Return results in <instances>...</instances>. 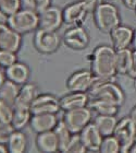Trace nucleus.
I'll return each mask as SVG.
<instances>
[{"label":"nucleus","instance_id":"4","mask_svg":"<svg viewBox=\"0 0 136 153\" xmlns=\"http://www.w3.org/2000/svg\"><path fill=\"white\" fill-rule=\"evenodd\" d=\"M6 23L15 32L20 34H26L38 29V13L32 10L21 8L18 12L8 16Z\"/></svg>","mask_w":136,"mask_h":153},{"label":"nucleus","instance_id":"29","mask_svg":"<svg viewBox=\"0 0 136 153\" xmlns=\"http://www.w3.org/2000/svg\"><path fill=\"white\" fill-rule=\"evenodd\" d=\"M102 153H118L121 152V144L117 138L114 137V134L104 137L100 151Z\"/></svg>","mask_w":136,"mask_h":153},{"label":"nucleus","instance_id":"42","mask_svg":"<svg viewBox=\"0 0 136 153\" xmlns=\"http://www.w3.org/2000/svg\"><path fill=\"white\" fill-rule=\"evenodd\" d=\"M132 44H133V47L135 48L136 49V30L135 31H134V36H133V43H132Z\"/></svg>","mask_w":136,"mask_h":153},{"label":"nucleus","instance_id":"16","mask_svg":"<svg viewBox=\"0 0 136 153\" xmlns=\"http://www.w3.org/2000/svg\"><path fill=\"white\" fill-rule=\"evenodd\" d=\"M57 114H35L32 115L29 126L35 134L54 130L58 124Z\"/></svg>","mask_w":136,"mask_h":153},{"label":"nucleus","instance_id":"11","mask_svg":"<svg viewBox=\"0 0 136 153\" xmlns=\"http://www.w3.org/2000/svg\"><path fill=\"white\" fill-rule=\"evenodd\" d=\"M88 9L83 0L68 4L62 9L63 23L71 26L82 25L88 16Z\"/></svg>","mask_w":136,"mask_h":153},{"label":"nucleus","instance_id":"35","mask_svg":"<svg viewBox=\"0 0 136 153\" xmlns=\"http://www.w3.org/2000/svg\"><path fill=\"white\" fill-rule=\"evenodd\" d=\"M83 1L85 2L86 7H87V9H88V12L94 13L95 10L97 9L101 3H104V0H83Z\"/></svg>","mask_w":136,"mask_h":153},{"label":"nucleus","instance_id":"25","mask_svg":"<svg viewBox=\"0 0 136 153\" xmlns=\"http://www.w3.org/2000/svg\"><path fill=\"white\" fill-rule=\"evenodd\" d=\"M20 88L21 86L19 84L7 79L0 88V99L6 101L7 103H9L10 105L14 107V103H15L16 96L19 94Z\"/></svg>","mask_w":136,"mask_h":153},{"label":"nucleus","instance_id":"13","mask_svg":"<svg viewBox=\"0 0 136 153\" xmlns=\"http://www.w3.org/2000/svg\"><path fill=\"white\" fill-rule=\"evenodd\" d=\"M22 34L15 32L7 23L0 22V49L18 53L22 45Z\"/></svg>","mask_w":136,"mask_h":153},{"label":"nucleus","instance_id":"2","mask_svg":"<svg viewBox=\"0 0 136 153\" xmlns=\"http://www.w3.org/2000/svg\"><path fill=\"white\" fill-rule=\"evenodd\" d=\"M89 97L101 100L117 106H122L125 101L123 90L113 82V79H102L96 76V80L88 92Z\"/></svg>","mask_w":136,"mask_h":153},{"label":"nucleus","instance_id":"20","mask_svg":"<svg viewBox=\"0 0 136 153\" xmlns=\"http://www.w3.org/2000/svg\"><path fill=\"white\" fill-rule=\"evenodd\" d=\"M37 86L34 83L26 82L25 84L21 85L19 94L16 96L14 107H23V108H29L33 101L36 99L37 94Z\"/></svg>","mask_w":136,"mask_h":153},{"label":"nucleus","instance_id":"44","mask_svg":"<svg viewBox=\"0 0 136 153\" xmlns=\"http://www.w3.org/2000/svg\"><path fill=\"white\" fill-rule=\"evenodd\" d=\"M110 1H111V0H110Z\"/></svg>","mask_w":136,"mask_h":153},{"label":"nucleus","instance_id":"39","mask_svg":"<svg viewBox=\"0 0 136 153\" xmlns=\"http://www.w3.org/2000/svg\"><path fill=\"white\" fill-rule=\"evenodd\" d=\"M130 117L132 118V120H133L136 125V106L132 109V112H131V114H130Z\"/></svg>","mask_w":136,"mask_h":153},{"label":"nucleus","instance_id":"37","mask_svg":"<svg viewBox=\"0 0 136 153\" xmlns=\"http://www.w3.org/2000/svg\"><path fill=\"white\" fill-rule=\"evenodd\" d=\"M124 4L130 9H136V0H123Z\"/></svg>","mask_w":136,"mask_h":153},{"label":"nucleus","instance_id":"17","mask_svg":"<svg viewBox=\"0 0 136 153\" xmlns=\"http://www.w3.org/2000/svg\"><path fill=\"white\" fill-rule=\"evenodd\" d=\"M4 74H6V78L8 80L19 84V85H23L29 81L31 70L26 64L21 62V61H15L10 67L4 69Z\"/></svg>","mask_w":136,"mask_h":153},{"label":"nucleus","instance_id":"14","mask_svg":"<svg viewBox=\"0 0 136 153\" xmlns=\"http://www.w3.org/2000/svg\"><path fill=\"white\" fill-rule=\"evenodd\" d=\"M86 149L89 152H99L101 147L104 136L100 134L94 123H89L79 134Z\"/></svg>","mask_w":136,"mask_h":153},{"label":"nucleus","instance_id":"8","mask_svg":"<svg viewBox=\"0 0 136 153\" xmlns=\"http://www.w3.org/2000/svg\"><path fill=\"white\" fill-rule=\"evenodd\" d=\"M89 35L82 25L71 26L64 32L62 42L67 47L74 51H83L89 45Z\"/></svg>","mask_w":136,"mask_h":153},{"label":"nucleus","instance_id":"3","mask_svg":"<svg viewBox=\"0 0 136 153\" xmlns=\"http://www.w3.org/2000/svg\"><path fill=\"white\" fill-rule=\"evenodd\" d=\"M93 14L95 25L102 33H111L115 27L121 25L119 10L112 3H101Z\"/></svg>","mask_w":136,"mask_h":153},{"label":"nucleus","instance_id":"15","mask_svg":"<svg viewBox=\"0 0 136 153\" xmlns=\"http://www.w3.org/2000/svg\"><path fill=\"white\" fill-rule=\"evenodd\" d=\"M60 100V108L63 112L72 111V109L79 108L88 106L89 103V94L87 92H72L63 95Z\"/></svg>","mask_w":136,"mask_h":153},{"label":"nucleus","instance_id":"33","mask_svg":"<svg viewBox=\"0 0 136 153\" xmlns=\"http://www.w3.org/2000/svg\"><path fill=\"white\" fill-rule=\"evenodd\" d=\"M15 61H18L16 53L4 51V49H0V68L7 69L11 65L14 64Z\"/></svg>","mask_w":136,"mask_h":153},{"label":"nucleus","instance_id":"19","mask_svg":"<svg viewBox=\"0 0 136 153\" xmlns=\"http://www.w3.org/2000/svg\"><path fill=\"white\" fill-rule=\"evenodd\" d=\"M35 143H36L38 151L40 152L52 153L59 151V143H58L57 136L54 130L37 134Z\"/></svg>","mask_w":136,"mask_h":153},{"label":"nucleus","instance_id":"32","mask_svg":"<svg viewBox=\"0 0 136 153\" xmlns=\"http://www.w3.org/2000/svg\"><path fill=\"white\" fill-rule=\"evenodd\" d=\"M14 107L9 103L0 99V121L2 123H11L12 120Z\"/></svg>","mask_w":136,"mask_h":153},{"label":"nucleus","instance_id":"43","mask_svg":"<svg viewBox=\"0 0 136 153\" xmlns=\"http://www.w3.org/2000/svg\"><path fill=\"white\" fill-rule=\"evenodd\" d=\"M134 86H135V90H136V78H135V82H134Z\"/></svg>","mask_w":136,"mask_h":153},{"label":"nucleus","instance_id":"27","mask_svg":"<svg viewBox=\"0 0 136 153\" xmlns=\"http://www.w3.org/2000/svg\"><path fill=\"white\" fill-rule=\"evenodd\" d=\"M88 106L92 108V111L96 112L98 115H111V116H115L119 112V106L111 104L106 101L101 100H89Z\"/></svg>","mask_w":136,"mask_h":153},{"label":"nucleus","instance_id":"30","mask_svg":"<svg viewBox=\"0 0 136 153\" xmlns=\"http://www.w3.org/2000/svg\"><path fill=\"white\" fill-rule=\"evenodd\" d=\"M21 4L24 9L39 13L51 6V0H21Z\"/></svg>","mask_w":136,"mask_h":153},{"label":"nucleus","instance_id":"12","mask_svg":"<svg viewBox=\"0 0 136 153\" xmlns=\"http://www.w3.org/2000/svg\"><path fill=\"white\" fill-rule=\"evenodd\" d=\"M38 19H39L38 29L57 31L63 24L62 10L54 6L48 7L47 9L38 13Z\"/></svg>","mask_w":136,"mask_h":153},{"label":"nucleus","instance_id":"21","mask_svg":"<svg viewBox=\"0 0 136 153\" xmlns=\"http://www.w3.org/2000/svg\"><path fill=\"white\" fill-rule=\"evenodd\" d=\"M8 152L23 153L27 148V137L22 130H14L6 143Z\"/></svg>","mask_w":136,"mask_h":153},{"label":"nucleus","instance_id":"6","mask_svg":"<svg viewBox=\"0 0 136 153\" xmlns=\"http://www.w3.org/2000/svg\"><path fill=\"white\" fill-rule=\"evenodd\" d=\"M92 118V108L89 106H85L64 112L62 120L72 134H81V131L90 123Z\"/></svg>","mask_w":136,"mask_h":153},{"label":"nucleus","instance_id":"36","mask_svg":"<svg viewBox=\"0 0 136 153\" xmlns=\"http://www.w3.org/2000/svg\"><path fill=\"white\" fill-rule=\"evenodd\" d=\"M127 74L132 78L135 79L136 78V49L133 51V56H132V62H131L130 70L127 72Z\"/></svg>","mask_w":136,"mask_h":153},{"label":"nucleus","instance_id":"26","mask_svg":"<svg viewBox=\"0 0 136 153\" xmlns=\"http://www.w3.org/2000/svg\"><path fill=\"white\" fill-rule=\"evenodd\" d=\"M54 131L56 136H57L58 143H59V151L60 152H65L73 134L70 131V129L67 127V125L64 124V121L62 119L58 121Z\"/></svg>","mask_w":136,"mask_h":153},{"label":"nucleus","instance_id":"28","mask_svg":"<svg viewBox=\"0 0 136 153\" xmlns=\"http://www.w3.org/2000/svg\"><path fill=\"white\" fill-rule=\"evenodd\" d=\"M21 8V0H0V13L6 16V19L18 12Z\"/></svg>","mask_w":136,"mask_h":153},{"label":"nucleus","instance_id":"9","mask_svg":"<svg viewBox=\"0 0 136 153\" xmlns=\"http://www.w3.org/2000/svg\"><path fill=\"white\" fill-rule=\"evenodd\" d=\"M32 115L58 114L60 111V100L50 93H44L36 96L29 107Z\"/></svg>","mask_w":136,"mask_h":153},{"label":"nucleus","instance_id":"18","mask_svg":"<svg viewBox=\"0 0 136 153\" xmlns=\"http://www.w3.org/2000/svg\"><path fill=\"white\" fill-rule=\"evenodd\" d=\"M110 36L112 46L115 51H119V49L129 48V46L133 43L134 32L133 30L127 26L119 25L110 33Z\"/></svg>","mask_w":136,"mask_h":153},{"label":"nucleus","instance_id":"7","mask_svg":"<svg viewBox=\"0 0 136 153\" xmlns=\"http://www.w3.org/2000/svg\"><path fill=\"white\" fill-rule=\"evenodd\" d=\"M121 144V152H129L131 144L136 138V125L131 117H124L118 123L113 132Z\"/></svg>","mask_w":136,"mask_h":153},{"label":"nucleus","instance_id":"22","mask_svg":"<svg viewBox=\"0 0 136 153\" xmlns=\"http://www.w3.org/2000/svg\"><path fill=\"white\" fill-rule=\"evenodd\" d=\"M94 124L96 127L98 128L100 134L104 137L111 136L113 134L115 127L118 125V120L115 116H111V115H98L94 120Z\"/></svg>","mask_w":136,"mask_h":153},{"label":"nucleus","instance_id":"23","mask_svg":"<svg viewBox=\"0 0 136 153\" xmlns=\"http://www.w3.org/2000/svg\"><path fill=\"white\" fill-rule=\"evenodd\" d=\"M133 51L129 48L119 49L115 55V67L118 74H127L132 62Z\"/></svg>","mask_w":136,"mask_h":153},{"label":"nucleus","instance_id":"40","mask_svg":"<svg viewBox=\"0 0 136 153\" xmlns=\"http://www.w3.org/2000/svg\"><path fill=\"white\" fill-rule=\"evenodd\" d=\"M129 152H136V138H135V140L133 141V143L131 144L130 149H129Z\"/></svg>","mask_w":136,"mask_h":153},{"label":"nucleus","instance_id":"10","mask_svg":"<svg viewBox=\"0 0 136 153\" xmlns=\"http://www.w3.org/2000/svg\"><path fill=\"white\" fill-rule=\"evenodd\" d=\"M96 80V76L90 70H79L68 78L65 86L72 92H88Z\"/></svg>","mask_w":136,"mask_h":153},{"label":"nucleus","instance_id":"24","mask_svg":"<svg viewBox=\"0 0 136 153\" xmlns=\"http://www.w3.org/2000/svg\"><path fill=\"white\" fill-rule=\"evenodd\" d=\"M32 118V113L29 108H23V107H14L11 125L15 130H22L29 125Z\"/></svg>","mask_w":136,"mask_h":153},{"label":"nucleus","instance_id":"41","mask_svg":"<svg viewBox=\"0 0 136 153\" xmlns=\"http://www.w3.org/2000/svg\"><path fill=\"white\" fill-rule=\"evenodd\" d=\"M8 152V148L6 144L0 143V153H7Z\"/></svg>","mask_w":136,"mask_h":153},{"label":"nucleus","instance_id":"38","mask_svg":"<svg viewBox=\"0 0 136 153\" xmlns=\"http://www.w3.org/2000/svg\"><path fill=\"white\" fill-rule=\"evenodd\" d=\"M7 80L6 78V74H4V69H2V68H0V88H1V85L3 84V82Z\"/></svg>","mask_w":136,"mask_h":153},{"label":"nucleus","instance_id":"31","mask_svg":"<svg viewBox=\"0 0 136 153\" xmlns=\"http://www.w3.org/2000/svg\"><path fill=\"white\" fill-rule=\"evenodd\" d=\"M86 151H87V149H86L85 144H84V142H83L79 134H73L65 152L84 153V152H86Z\"/></svg>","mask_w":136,"mask_h":153},{"label":"nucleus","instance_id":"5","mask_svg":"<svg viewBox=\"0 0 136 153\" xmlns=\"http://www.w3.org/2000/svg\"><path fill=\"white\" fill-rule=\"evenodd\" d=\"M62 38L59 36L57 31H50V30L37 29L34 34V47L37 49L40 54L50 55L58 51L60 47Z\"/></svg>","mask_w":136,"mask_h":153},{"label":"nucleus","instance_id":"1","mask_svg":"<svg viewBox=\"0 0 136 153\" xmlns=\"http://www.w3.org/2000/svg\"><path fill=\"white\" fill-rule=\"evenodd\" d=\"M115 55L117 51L113 46H97L90 55V67L93 74L102 79H113L115 74H118L115 67Z\"/></svg>","mask_w":136,"mask_h":153},{"label":"nucleus","instance_id":"34","mask_svg":"<svg viewBox=\"0 0 136 153\" xmlns=\"http://www.w3.org/2000/svg\"><path fill=\"white\" fill-rule=\"evenodd\" d=\"M15 130L11 123H2L0 121V143L6 144L9 140L10 136Z\"/></svg>","mask_w":136,"mask_h":153}]
</instances>
